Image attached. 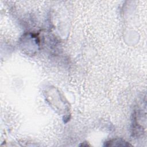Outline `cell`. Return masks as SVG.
I'll list each match as a JSON object with an SVG mask.
<instances>
[{
  "label": "cell",
  "mask_w": 147,
  "mask_h": 147,
  "mask_svg": "<svg viewBox=\"0 0 147 147\" xmlns=\"http://www.w3.org/2000/svg\"><path fill=\"white\" fill-rule=\"evenodd\" d=\"M106 146H131L129 143L127 142H125L123 140H118V139H115V140H111L109 141H107L105 142V144Z\"/></svg>",
  "instance_id": "obj_1"
}]
</instances>
